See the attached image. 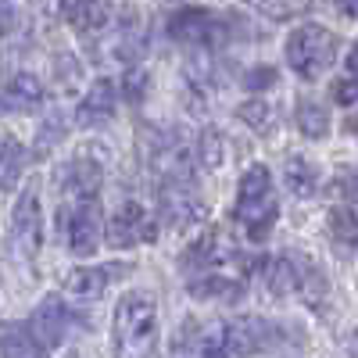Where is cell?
<instances>
[{
	"instance_id": "cell-24",
	"label": "cell",
	"mask_w": 358,
	"mask_h": 358,
	"mask_svg": "<svg viewBox=\"0 0 358 358\" xmlns=\"http://www.w3.org/2000/svg\"><path fill=\"white\" fill-rule=\"evenodd\" d=\"M194 294L197 297H233L236 287L229 280H208V283H194Z\"/></svg>"
},
{
	"instance_id": "cell-5",
	"label": "cell",
	"mask_w": 358,
	"mask_h": 358,
	"mask_svg": "<svg viewBox=\"0 0 358 358\" xmlns=\"http://www.w3.org/2000/svg\"><path fill=\"white\" fill-rule=\"evenodd\" d=\"M172 358H229L226 355V326L183 322L172 341Z\"/></svg>"
},
{
	"instance_id": "cell-3",
	"label": "cell",
	"mask_w": 358,
	"mask_h": 358,
	"mask_svg": "<svg viewBox=\"0 0 358 358\" xmlns=\"http://www.w3.org/2000/svg\"><path fill=\"white\" fill-rule=\"evenodd\" d=\"M334 33L330 29H322V25H297L294 33L287 36V62L290 69L301 76V79H319L326 69H330L334 62Z\"/></svg>"
},
{
	"instance_id": "cell-25",
	"label": "cell",
	"mask_w": 358,
	"mask_h": 358,
	"mask_svg": "<svg viewBox=\"0 0 358 358\" xmlns=\"http://www.w3.org/2000/svg\"><path fill=\"white\" fill-rule=\"evenodd\" d=\"M334 97H337L344 108H351V104L358 101V79H341V83L334 86Z\"/></svg>"
},
{
	"instance_id": "cell-22",
	"label": "cell",
	"mask_w": 358,
	"mask_h": 358,
	"mask_svg": "<svg viewBox=\"0 0 358 358\" xmlns=\"http://www.w3.org/2000/svg\"><path fill=\"white\" fill-rule=\"evenodd\" d=\"M241 118H244L248 126H255V129H265L268 122H273V108H268L265 101H248L241 108Z\"/></svg>"
},
{
	"instance_id": "cell-31",
	"label": "cell",
	"mask_w": 358,
	"mask_h": 358,
	"mask_svg": "<svg viewBox=\"0 0 358 358\" xmlns=\"http://www.w3.org/2000/svg\"><path fill=\"white\" fill-rule=\"evenodd\" d=\"M355 348H358V334H355Z\"/></svg>"
},
{
	"instance_id": "cell-23",
	"label": "cell",
	"mask_w": 358,
	"mask_h": 358,
	"mask_svg": "<svg viewBox=\"0 0 358 358\" xmlns=\"http://www.w3.org/2000/svg\"><path fill=\"white\" fill-rule=\"evenodd\" d=\"M201 162H204L208 169H215V165L222 162V143H219V136H215L212 129L201 136Z\"/></svg>"
},
{
	"instance_id": "cell-2",
	"label": "cell",
	"mask_w": 358,
	"mask_h": 358,
	"mask_svg": "<svg viewBox=\"0 0 358 358\" xmlns=\"http://www.w3.org/2000/svg\"><path fill=\"white\" fill-rule=\"evenodd\" d=\"M280 204L273 194V176L265 165H251L241 176V194H236V219L244 222L251 241H265L268 226L276 222Z\"/></svg>"
},
{
	"instance_id": "cell-27",
	"label": "cell",
	"mask_w": 358,
	"mask_h": 358,
	"mask_svg": "<svg viewBox=\"0 0 358 358\" xmlns=\"http://www.w3.org/2000/svg\"><path fill=\"white\" fill-rule=\"evenodd\" d=\"M273 79H276V72H273V69H255V72L248 76V86H251V90H262V86H268Z\"/></svg>"
},
{
	"instance_id": "cell-7",
	"label": "cell",
	"mask_w": 358,
	"mask_h": 358,
	"mask_svg": "<svg viewBox=\"0 0 358 358\" xmlns=\"http://www.w3.org/2000/svg\"><path fill=\"white\" fill-rule=\"evenodd\" d=\"M151 236V219L136 201H126L118 212L108 219V244L111 248H133Z\"/></svg>"
},
{
	"instance_id": "cell-21",
	"label": "cell",
	"mask_w": 358,
	"mask_h": 358,
	"mask_svg": "<svg viewBox=\"0 0 358 358\" xmlns=\"http://www.w3.org/2000/svg\"><path fill=\"white\" fill-rule=\"evenodd\" d=\"M265 280H268V290H273V294H290L297 276H294V268H290L287 258H276V262H268Z\"/></svg>"
},
{
	"instance_id": "cell-8",
	"label": "cell",
	"mask_w": 358,
	"mask_h": 358,
	"mask_svg": "<svg viewBox=\"0 0 358 358\" xmlns=\"http://www.w3.org/2000/svg\"><path fill=\"white\" fill-rule=\"evenodd\" d=\"M69 248L72 255L86 258L101 248V212L94 201H83L69 219Z\"/></svg>"
},
{
	"instance_id": "cell-13",
	"label": "cell",
	"mask_w": 358,
	"mask_h": 358,
	"mask_svg": "<svg viewBox=\"0 0 358 358\" xmlns=\"http://www.w3.org/2000/svg\"><path fill=\"white\" fill-rule=\"evenodd\" d=\"M0 358H50L47 348L18 322H0Z\"/></svg>"
},
{
	"instance_id": "cell-17",
	"label": "cell",
	"mask_w": 358,
	"mask_h": 358,
	"mask_svg": "<svg viewBox=\"0 0 358 358\" xmlns=\"http://www.w3.org/2000/svg\"><path fill=\"white\" fill-rule=\"evenodd\" d=\"M330 236L344 248V251H355L358 248V215L351 212V208H334L330 212Z\"/></svg>"
},
{
	"instance_id": "cell-18",
	"label": "cell",
	"mask_w": 358,
	"mask_h": 358,
	"mask_svg": "<svg viewBox=\"0 0 358 358\" xmlns=\"http://www.w3.org/2000/svg\"><path fill=\"white\" fill-rule=\"evenodd\" d=\"M219 233L215 229H204L197 241L187 248V255H183V262L187 265H212V262H219Z\"/></svg>"
},
{
	"instance_id": "cell-4",
	"label": "cell",
	"mask_w": 358,
	"mask_h": 358,
	"mask_svg": "<svg viewBox=\"0 0 358 358\" xmlns=\"http://www.w3.org/2000/svg\"><path fill=\"white\" fill-rule=\"evenodd\" d=\"M11 241H15V251L22 258H36L40 241H43V208H40L36 183H25V190L18 194L15 215H11Z\"/></svg>"
},
{
	"instance_id": "cell-30",
	"label": "cell",
	"mask_w": 358,
	"mask_h": 358,
	"mask_svg": "<svg viewBox=\"0 0 358 358\" xmlns=\"http://www.w3.org/2000/svg\"><path fill=\"white\" fill-rule=\"evenodd\" d=\"M69 358H83V355H79V351H72V355H69Z\"/></svg>"
},
{
	"instance_id": "cell-9",
	"label": "cell",
	"mask_w": 358,
	"mask_h": 358,
	"mask_svg": "<svg viewBox=\"0 0 358 358\" xmlns=\"http://www.w3.org/2000/svg\"><path fill=\"white\" fill-rule=\"evenodd\" d=\"M62 18L79 36H97L111 25V8L104 0H62Z\"/></svg>"
},
{
	"instance_id": "cell-32",
	"label": "cell",
	"mask_w": 358,
	"mask_h": 358,
	"mask_svg": "<svg viewBox=\"0 0 358 358\" xmlns=\"http://www.w3.org/2000/svg\"><path fill=\"white\" fill-rule=\"evenodd\" d=\"M355 133H358V122H355Z\"/></svg>"
},
{
	"instance_id": "cell-14",
	"label": "cell",
	"mask_w": 358,
	"mask_h": 358,
	"mask_svg": "<svg viewBox=\"0 0 358 358\" xmlns=\"http://www.w3.org/2000/svg\"><path fill=\"white\" fill-rule=\"evenodd\" d=\"M111 111H115V86H111V79H97L90 86V94L83 97V104L76 111V122L79 126H97L104 118H111Z\"/></svg>"
},
{
	"instance_id": "cell-28",
	"label": "cell",
	"mask_w": 358,
	"mask_h": 358,
	"mask_svg": "<svg viewBox=\"0 0 358 358\" xmlns=\"http://www.w3.org/2000/svg\"><path fill=\"white\" fill-rule=\"evenodd\" d=\"M348 72H351V76L358 79V43H355V47L348 50Z\"/></svg>"
},
{
	"instance_id": "cell-1",
	"label": "cell",
	"mask_w": 358,
	"mask_h": 358,
	"mask_svg": "<svg viewBox=\"0 0 358 358\" xmlns=\"http://www.w3.org/2000/svg\"><path fill=\"white\" fill-rule=\"evenodd\" d=\"M115 358H155L158 301L151 290H129L115 305Z\"/></svg>"
},
{
	"instance_id": "cell-6",
	"label": "cell",
	"mask_w": 358,
	"mask_h": 358,
	"mask_svg": "<svg viewBox=\"0 0 358 358\" xmlns=\"http://www.w3.org/2000/svg\"><path fill=\"white\" fill-rule=\"evenodd\" d=\"M169 36L187 47H208L219 36V18L208 8H183L169 18Z\"/></svg>"
},
{
	"instance_id": "cell-26",
	"label": "cell",
	"mask_w": 358,
	"mask_h": 358,
	"mask_svg": "<svg viewBox=\"0 0 358 358\" xmlns=\"http://www.w3.org/2000/svg\"><path fill=\"white\" fill-rule=\"evenodd\" d=\"M248 4L262 8L265 15H290V11H294V8L287 4V0H248Z\"/></svg>"
},
{
	"instance_id": "cell-29",
	"label": "cell",
	"mask_w": 358,
	"mask_h": 358,
	"mask_svg": "<svg viewBox=\"0 0 358 358\" xmlns=\"http://www.w3.org/2000/svg\"><path fill=\"white\" fill-rule=\"evenodd\" d=\"M337 8H341L344 15H351V18H358V0H337Z\"/></svg>"
},
{
	"instance_id": "cell-15",
	"label": "cell",
	"mask_w": 358,
	"mask_h": 358,
	"mask_svg": "<svg viewBox=\"0 0 358 358\" xmlns=\"http://www.w3.org/2000/svg\"><path fill=\"white\" fill-rule=\"evenodd\" d=\"M283 179H287V187L297 194V197H312L315 194V183H319V176H315V165L305 162V158H287L283 165Z\"/></svg>"
},
{
	"instance_id": "cell-12",
	"label": "cell",
	"mask_w": 358,
	"mask_h": 358,
	"mask_svg": "<svg viewBox=\"0 0 358 358\" xmlns=\"http://www.w3.org/2000/svg\"><path fill=\"white\" fill-rule=\"evenodd\" d=\"M268 341H273V330H268L262 319H255V315L233 319L226 326V348L236 351V355H258V351L268 348Z\"/></svg>"
},
{
	"instance_id": "cell-20",
	"label": "cell",
	"mask_w": 358,
	"mask_h": 358,
	"mask_svg": "<svg viewBox=\"0 0 358 358\" xmlns=\"http://www.w3.org/2000/svg\"><path fill=\"white\" fill-rule=\"evenodd\" d=\"M297 126H301L305 136L322 140L326 129H330V118H326V111H322L319 104H301V111H297Z\"/></svg>"
},
{
	"instance_id": "cell-16",
	"label": "cell",
	"mask_w": 358,
	"mask_h": 358,
	"mask_svg": "<svg viewBox=\"0 0 358 358\" xmlns=\"http://www.w3.org/2000/svg\"><path fill=\"white\" fill-rule=\"evenodd\" d=\"M4 97H8L15 108H33V104H40V97H43V83H40L33 72H18V76H11Z\"/></svg>"
},
{
	"instance_id": "cell-11",
	"label": "cell",
	"mask_w": 358,
	"mask_h": 358,
	"mask_svg": "<svg viewBox=\"0 0 358 358\" xmlns=\"http://www.w3.org/2000/svg\"><path fill=\"white\" fill-rule=\"evenodd\" d=\"M126 273V265H83V268H72L69 280H65V290L72 297H83V301H90V297H101L104 287L115 280V276H122Z\"/></svg>"
},
{
	"instance_id": "cell-19",
	"label": "cell",
	"mask_w": 358,
	"mask_h": 358,
	"mask_svg": "<svg viewBox=\"0 0 358 358\" xmlns=\"http://www.w3.org/2000/svg\"><path fill=\"white\" fill-rule=\"evenodd\" d=\"M22 165H25V151L11 140L4 143V151H0V190H11L22 176Z\"/></svg>"
},
{
	"instance_id": "cell-10",
	"label": "cell",
	"mask_w": 358,
	"mask_h": 358,
	"mask_svg": "<svg viewBox=\"0 0 358 358\" xmlns=\"http://www.w3.org/2000/svg\"><path fill=\"white\" fill-rule=\"evenodd\" d=\"M65 330H69V312L62 305V297H43L36 315H33V337L43 344V348H57L65 341Z\"/></svg>"
}]
</instances>
